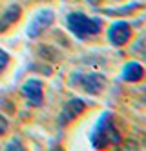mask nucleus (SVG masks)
Returning a JSON list of instances; mask_svg holds the SVG:
<instances>
[{
  "instance_id": "1a4fd4ad",
  "label": "nucleus",
  "mask_w": 146,
  "mask_h": 151,
  "mask_svg": "<svg viewBox=\"0 0 146 151\" xmlns=\"http://www.w3.org/2000/svg\"><path fill=\"white\" fill-rule=\"evenodd\" d=\"M20 13H22L20 6H17V4L9 6L6 11L2 13V17H0V33H4V31H6L9 26H13L17 20L20 18Z\"/></svg>"
},
{
  "instance_id": "f03ea898",
  "label": "nucleus",
  "mask_w": 146,
  "mask_h": 151,
  "mask_svg": "<svg viewBox=\"0 0 146 151\" xmlns=\"http://www.w3.org/2000/svg\"><path fill=\"white\" fill-rule=\"evenodd\" d=\"M66 24H68V29L81 40L92 38L102 29V20L99 17H88L84 13H70L66 18Z\"/></svg>"
},
{
  "instance_id": "6e6552de",
  "label": "nucleus",
  "mask_w": 146,
  "mask_h": 151,
  "mask_svg": "<svg viewBox=\"0 0 146 151\" xmlns=\"http://www.w3.org/2000/svg\"><path fill=\"white\" fill-rule=\"evenodd\" d=\"M144 77V69L139 62H128L121 71V78L124 82H139Z\"/></svg>"
},
{
  "instance_id": "4468645a",
  "label": "nucleus",
  "mask_w": 146,
  "mask_h": 151,
  "mask_svg": "<svg viewBox=\"0 0 146 151\" xmlns=\"http://www.w3.org/2000/svg\"><path fill=\"white\" fill-rule=\"evenodd\" d=\"M7 127H9V124H7V118H6L4 115H0V135H4V133L7 131Z\"/></svg>"
},
{
  "instance_id": "9d476101",
  "label": "nucleus",
  "mask_w": 146,
  "mask_h": 151,
  "mask_svg": "<svg viewBox=\"0 0 146 151\" xmlns=\"http://www.w3.org/2000/svg\"><path fill=\"white\" fill-rule=\"evenodd\" d=\"M137 7H141V4H139V2L130 4V6L122 7V9H104V13H106V15H126V13H131L133 9H137Z\"/></svg>"
},
{
  "instance_id": "20e7f679",
  "label": "nucleus",
  "mask_w": 146,
  "mask_h": 151,
  "mask_svg": "<svg viewBox=\"0 0 146 151\" xmlns=\"http://www.w3.org/2000/svg\"><path fill=\"white\" fill-rule=\"evenodd\" d=\"M53 20H55V13L51 11V9H40L38 13L33 15V18L29 20V24H28V37L29 38H37L40 37L44 31H46L51 24H53Z\"/></svg>"
},
{
  "instance_id": "f8f14e48",
  "label": "nucleus",
  "mask_w": 146,
  "mask_h": 151,
  "mask_svg": "<svg viewBox=\"0 0 146 151\" xmlns=\"http://www.w3.org/2000/svg\"><path fill=\"white\" fill-rule=\"evenodd\" d=\"M7 64H9V55H7L4 49H0V73L7 68Z\"/></svg>"
},
{
  "instance_id": "7ed1b4c3",
  "label": "nucleus",
  "mask_w": 146,
  "mask_h": 151,
  "mask_svg": "<svg viewBox=\"0 0 146 151\" xmlns=\"http://www.w3.org/2000/svg\"><path fill=\"white\" fill-rule=\"evenodd\" d=\"M70 84L89 95H99L106 86V77L100 73H71Z\"/></svg>"
},
{
  "instance_id": "dca6fc26",
  "label": "nucleus",
  "mask_w": 146,
  "mask_h": 151,
  "mask_svg": "<svg viewBox=\"0 0 146 151\" xmlns=\"http://www.w3.org/2000/svg\"><path fill=\"white\" fill-rule=\"evenodd\" d=\"M113 2H121V0H113Z\"/></svg>"
},
{
  "instance_id": "2eb2a0df",
  "label": "nucleus",
  "mask_w": 146,
  "mask_h": 151,
  "mask_svg": "<svg viewBox=\"0 0 146 151\" xmlns=\"http://www.w3.org/2000/svg\"><path fill=\"white\" fill-rule=\"evenodd\" d=\"M86 2H89L92 6H99L100 2H102V0H86Z\"/></svg>"
},
{
  "instance_id": "0eeeda50",
  "label": "nucleus",
  "mask_w": 146,
  "mask_h": 151,
  "mask_svg": "<svg viewBox=\"0 0 146 151\" xmlns=\"http://www.w3.org/2000/svg\"><path fill=\"white\" fill-rule=\"evenodd\" d=\"M22 95H24V99L31 104L38 107L42 104V82L37 80V78H29L24 82L22 86Z\"/></svg>"
},
{
  "instance_id": "ddd939ff",
  "label": "nucleus",
  "mask_w": 146,
  "mask_h": 151,
  "mask_svg": "<svg viewBox=\"0 0 146 151\" xmlns=\"http://www.w3.org/2000/svg\"><path fill=\"white\" fill-rule=\"evenodd\" d=\"M6 149H7V151H11V149H18V151H22V149H24V146H22L20 140H11V142L6 146Z\"/></svg>"
},
{
  "instance_id": "423d86ee",
  "label": "nucleus",
  "mask_w": 146,
  "mask_h": 151,
  "mask_svg": "<svg viewBox=\"0 0 146 151\" xmlns=\"http://www.w3.org/2000/svg\"><path fill=\"white\" fill-rule=\"evenodd\" d=\"M130 37H131V27L124 20H117V22H113L110 26L108 38L113 46H124L130 40Z\"/></svg>"
},
{
  "instance_id": "39448f33",
  "label": "nucleus",
  "mask_w": 146,
  "mask_h": 151,
  "mask_svg": "<svg viewBox=\"0 0 146 151\" xmlns=\"http://www.w3.org/2000/svg\"><path fill=\"white\" fill-rule=\"evenodd\" d=\"M86 106H88V104H86V100H82V99H71V100H68V102L64 104L60 115H59V126H60V127L68 126L73 118H77L78 115L86 109Z\"/></svg>"
},
{
  "instance_id": "9b49d317",
  "label": "nucleus",
  "mask_w": 146,
  "mask_h": 151,
  "mask_svg": "<svg viewBox=\"0 0 146 151\" xmlns=\"http://www.w3.org/2000/svg\"><path fill=\"white\" fill-rule=\"evenodd\" d=\"M133 53L139 55V57H142V58H146V35L141 37L135 44H133Z\"/></svg>"
},
{
  "instance_id": "f257e3e1",
  "label": "nucleus",
  "mask_w": 146,
  "mask_h": 151,
  "mask_svg": "<svg viewBox=\"0 0 146 151\" xmlns=\"http://www.w3.org/2000/svg\"><path fill=\"white\" fill-rule=\"evenodd\" d=\"M121 142V133L115 127L113 113L102 111L89 133V144L93 149H104L108 146H117Z\"/></svg>"
}]
</instances>
